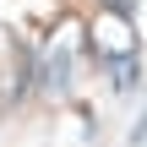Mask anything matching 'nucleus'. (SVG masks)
Here are the masks:
<instances>
[{
  "label": "nucleus",
  "mask_w": 147,
  "mask_h": 147,
  "mask_svg": "<svg viewBox=\"0 0 147 147\" xmlns=\"http://www.w3.org/2000/svg\"><path fill=\"white\" fill-rule=\"evenodd\" d=\"M93 44H98L104 60L131 65V60H136V27H131V16H125V11H98V16H93Z\"/></svg>",
  "instance_id": "nucleus-1"
},
{
  "label": "nucleus",
  "mask_w": 147,
  "mask_h": 147,
  "mask_svg": "<svg viewBox=\"0 0 147 147\" xmlns=\"http://www.w3.org/2000/svg\"><path fill=\"white\" fill-rule=\"evenodd\" d=\"M71 60H76V27L60 22V27L49 33V44H44V71H38L44 93H65V82H71Z\"/></svg>",
  "instance_id": "nucleus-2"
},
{
  "label": "nucleus",
  "mask_w": 147,
  "mask_h": 147,
  "mask_svg": "<svg viewBox=\"0 0 147 147\" xmlns=\"http://www.w3.org/2000/svg\"><path fill=\"white\" fill-rule=\"evenodd\" d=\"M131 147H147V115L136 120V142H131Z\"/></svg>",
  "instance_id": "nucleus-3"
}]
</instances>
